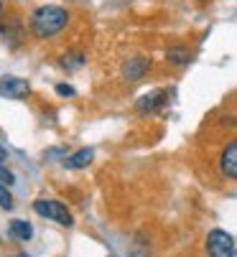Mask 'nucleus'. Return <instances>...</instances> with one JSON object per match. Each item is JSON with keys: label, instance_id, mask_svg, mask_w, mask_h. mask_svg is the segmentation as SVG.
Wrapping results in <instances>:
<instances>
[{"label": "nucleus", "instance_id": "1", "mask_svg": "<svg viewBox=\"0 0 237 257\" xmlns=\"http://www.w3.org/2000/svg\"><path fill=\"white\" fill-rule=\"evenodd\" d=\"M69 23V11L61 6H41L31 16V31L38 39H54Z\"/></svg>", "mask_w": 237, "mask_h": 257}, {"label": "nucleus", "instance_id": "2", "mask_svg": "<svg viewBox=\"0 0 237 257\" xmlns=\"http://www.w3.org/2000/svg\"><path fill=\"white\" fill-rule=\"evenodd\" d=\"M33 211H36L38 216H44V219H51V222L61 224V227H71V224H74V219H71V211H69V209H66L64 204L54 201V199H38V201L33 204Z\"/></svg>", "mask_w": 237, "mask_h": 257}, {"label": "nucleus", "instance_id": "3", "mask_svg": "<svg viewBox=\"0 0 237 257\" xmlns=\"http://www.w3.org/2000/svg\"><path fill=\"white\" fill-rule=\"evenodd\" d=\"M234 252V239L224 229H212L207 234V254L209 257H229Z\"/></svg>", "mask_w": 237, "mask_h": 257}, {"label": "nucleus", "instance_id": "4", "mask_svg": "<svg viewBox=\"0 0 237 257\" xmlns=\"http://www.w3.org/2000/svg\"><path fill=\"white\" fill-rule=\"evenodd\" d=\"M31 94V84L21 77H6L0 79V97L6 99H26Z\"/></svg>", "mask_w": 237, "mask_h": 257}, {"label": "nucleus", "instance_id": "5", "mask_svg": "<svg viewBox=\"0 0 237 257\" xmlns=\"http://www.w3.org/2000/svg\"><path fill=\"white\" fill-rule=\"evenodd\" d=\"M219 168L227 178L237 181V140H229L219 156Z\"/></svg>", "mask_w": 237, "mask_h": 257}, {"label": "nucleus", "instance_id": "6", "mask_svg": "<svg viewBox=\"0 0 237 257\" xmlns=\"http://www.w3.org/2000/svg\"><path fill=\"white\" fill-rule=\"evenodd\" d=\"M169 92H164V89H158V92H148V94H143L138 102H135V107H138V112H143V115H150V112H155L158 107H164L166 104V97Z\"/></svg>", "mask_w": 237, "mask_h": 257}, {"label": "nucleus", "instance_id": "7", "mask_svg": "<svg viewBox=\"0 0 237 257\" xmlns=\"http://www.w3.org/2000/svg\"><path fill=\"white\" fill-rule=\"evenodd\" d=\"M148 69H150V61H148L145 56H133V59H128L125 66H123V77H125L128 82H138L140 77H145Z\"/></svg>", "mask_w": 237, "mask_h": 257}, {"label": "nucleus", "instance_id": "8", "mask_svg": "<svg viewBox=\"0 0 237 257\" xmlns=\"http://www.w3.org/2000/svg\"><path fill=\"white\" fill-rule=\"evenodd\" d=\"M92 161H95V151H92V148H82V151L71 153V156L64 161V166L71 168V171H79V168H87Z\"/></svg>", "mask_w": 237, "mask_h": 257}, {"label": "nucleus", "instance_id": "9", "mask_svg": "<svg viewBox=\"0 0 237 257\" xmlns=\"http://www.w3.org/2000/svg\"><path fill=\"white\" fill-rule=\"evenodd\" d=\"M8 232H11V237L18 239V242H28V239L33 237V227H31L28 222H23V219H13L11 227H8Z\"/></svg>", "mask_w": 237, "mask_h": 257}, {"label": "nucleus", "instance_id": "10", "mask_svg": "<svg viewBox=\"0 0 237 257\" xmlns=\"http://www.w3.org/2000/svg\"><path fill=\"white\" fill-rule=\"evenodd\" d=\"M166 61L174 64V66H186L191 61V51L184 49V46H174V49L166 51Z\"/></svg>", "mask_w": 237, "mask_h": 257}, {"label": "nucleus", "instance_id": "11", "mask_svg": "<svg viewBox=\"0 0 237 257\" xmlns=\"http://www.w3.org/2000/svg\"><path fill=\"white\" fill-rule=\"evenodd\" d=\"M0 209H6V211L13 209V196H11V191H8L6 183H0Z\"/></svg>", "mask_w": 237, "mask_h": 257}, {"label": "nucleus", "instance_id": "12", "mask_svg": "<svg viewBox=\"0 0 237 257\" xmlns=\"http://www.w3.org/2000/svg\"><path fill=\"white\" fill-rule=\"evenodd\" d=\"M71 56H74V54H66V59H61V66H64V69H69V71L85 64V56H82V54H76V59H71Z\"/></svg>", "mask_w": 237, "mask_h": 257}, {"label": "nucleus", "instance_id": "13", "mask_svg": "<svg viewBox=\"0 0 237 257\" xmlns=\"http://www.w3.org/2000/svg\"><path fill=\"white\" fill-rule=\"evenodd\" d=\"M16 178H13V173L8 171V168H3V163H0V183H6V186H11Z\"/></svg>", "mask_w": 237, "mask_h": 257}, {"label": "nucleus", "instance_id": "14", "mask_svg": "<svg viewBox=\"0 0 237 257\" xmlns=\"http://www.w3.org/2000/svg\"><path fill=\"white\" fill-rule=\"evenodd\" d=\"M56 92L61 97H74V87H69V84H56Z\"/></svg>", "mask_w": 237, "mask_h": 257}, {"label": "nucleus", "instance_id": "15", "mask_svg": "<svg viewBox=\"0 0 237 257\" xmlns=\"http://www.w3.org/2000/svg\"><path fill=\"white\" fill-rule=\"evenodd\" d=\"M8 161V151L3 148V145H0V163H6Z\"/></svg>", "mask_w": 237, "mask_h": 257}, {"label": "nucleus", "instance_id": "16", "mask_svg": "<svg viewBox=\"0 0 237 257\" xmlns=\"http://www.w3.org/2000/svg\"><path fill=\"white\" fill-rule=\"evenodd\" d=\"M0 13H3V0H0Z\"/></svg>", "mask_w": 237, "mask_h": 257}, {"label": "nucleus", "instance_id": "17", "mask_svg": "<svg viewBox=\"0 0 237 257\" xmlns=\"http://www.w3.org/2000/svg\"><path fill=\"white\" fill-rule=\"evenodd\" d=\"M229 257H237V249H234V252H232V254H229Z\"/></svg>", "mask_w": 237, "mask_h": 257}, {"label": "nucleus", "instance_id": "18", "mask_svg": "<svg viewBox=\"0 0 237 257\" xmlns=\"http://www.w3.org/2000/svg\"><path fill=\"white\" fill-rule=\"evenodd\" d=\"M16 257H28V254H16Z\"/></svg>", "mask_w": 237, "mask_h": 257}]
</instances>
